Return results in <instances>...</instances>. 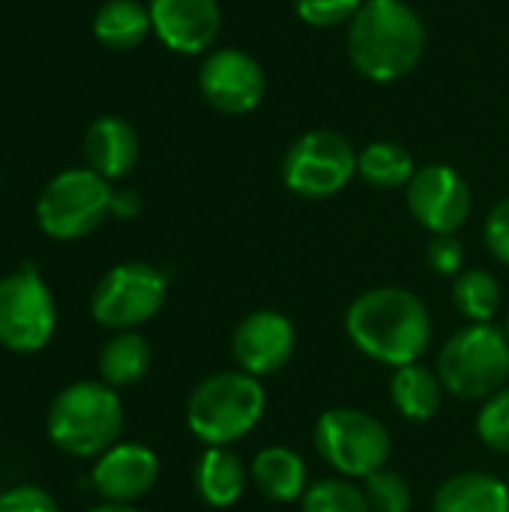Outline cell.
I'll return each mask as SVG.
<instances>
[{
    "label": "cell",
    "mask_w": 509,
    "mask_h": 512,
    "mask_svg": "<svg viewBox=\"0 0 509 512\" xmlns=\"http://www.w3.org/2000/svg\"><path fill=\"white\" fill-rule=\"evenodd\" d=\"M345 330L357 351L393 369L420 363L432 342V318L426 303L414 291L396 285L360 294L348 306Z\"/></svg>",
    "instance_id": "cell-1"
},
{
    "label": "cell",
    "mask_w": 509,
    "mask_h": 512,
    "mask_svg": "<svg viewBox=\"0 0 509 512\" xmlns=\"http://www.w3.org/2000/svg\"><path fill=\"white\" fill-rule=\"evenodd\" d=\"M426 51V24L405 0H363L348 21V57L369 81L405 78Z\"/></svg>",
    "instance_id": "cell-2"
},
{
    "label": "cell",
    "mask_w": 509,
    "mask_h": 512,
    "mask_svg": "<svg viewBox=\"0 0 509 512\" xmlns=\"http://www.w3.org/2000/svg\"><path fill=\"white\" fill-rule=\"evenodd\" d=\"M123 402L105 381H78L60 390L48 408V438L57 450L90 459L117 444Z\"/></svg>",
    "instance_id": "cell-3"
},
{
    "label": "cell",
    "mask_w": 509,
    "mask_h": 512,
    "mask_svg": "<svg viewBox=\"0 0 509 512\" xmlns=\"http://www.w3.org/2000/svg\"><path fill=\"white\" fill-rule=\"evenodd\" d=\"M267 393L261 381L243 369L204 378L186 405L189 432L207 447H228L246 438L264 417Z\"/></svg>",
    "instance_id": "cell-4"
},
{
    "label": "cell",
    "mask_w": 509,
    "mask_h": 512,
    "mask_svg": "<svg viewBox=\"0 0 509 512\" xmlns=\"http://www.w3.org/2000/svg\"><path fill=\"white\" fill-rule=\"evenodd\" d=\"M447 393L486 402L509 381V339L492 324H468L444 342L435 366Z\"/></svg>",
    "instance_id": "cell-5"
},
{
    "label": "cell",
    "mask_w": 509,
    "mask_h": 512,
    "mask_svg": "<svg viewBox=\"0 0 509 512\" xmlns=\"http://www.w3.org/2000/svg\"><path fill=\"white\" fill-rule=\"evenodd\" d=\"M318 456L345 477H369L387 468L390 432L387 426L360 408H330L315 423Z\"/></svg>",
    "instance_id": "cell-6"
},
{
    "label": "cell",
    "mask_w": 509,
    "mask_h": 512,
    "mask_svg": "<svg viewBox=\"0 0 509 512\" xmlns=\"http://www.w3.org/2000/svg\"><path fill=\"white\" fill-rule=\"evenodd\" d=\"M111 186L93 168H72L57 174L39 195V228L54 240H78L102 225L111 213Z\"/></svg>",
    "instance_id": "cell-7"
},
{
    "label": "cell",
    "mask_w": 509,
    "mask_h": 512,
    "mask_svg": "<svg viewBox=\"0 0 509 512\" xmlns=\"http://www.w3.org/2000/svg\"><path fill=\"white\" fill-rule=\"evenodd\" d=\"M57 330V306L42 276L24 264L0 279V345L15 354L42 351Z\"/></svg>",
    "instance_id": "cell-8"
},
{
    "label": "cell",
    "mask_w": 509,
    "mask_h": 512,
    "mask_svg": "<svg viewBox=\"0 0 509 512\" xmlns=\"http://www.w3.org/2000/svg\"><path fill=\"white\" fill-rule=\"evenodd\" d=\"M357 174V150L351 141L330 129L300 135L282 162V180L294 195L330 198Z\"/></svg>",
    "instance_id": "cell-9"
},
{
    "label": "cell",
    "mask_w": 509,
    "mask_h": 512,
    "mask_svg": "<svg viewBox=\"0 0 509 512\" xmlns=\"http://www.w3.org/2000/svg\"><path fill=\"white\" fill-rule=\"evenodd\" d=\"M165 276L141 261L111 267L90 297L93 321L108 330H135L147 324L165 303Z\"/></svg>",
    "instance_id": "cell-10"
},
{
    "label": "cell",
    "mask_w": 509,
    "mask_h": 512,
    "mask_svg": "<svg viewBox=\"0 0 509 512\" xmlns=\"http://www.w3.org/2000/svg\"><path fill=\"white\" fill-rule=\"evenodd\" d=\"M408 207L432 234H456L471 216V189L450 165H423L408 183Z\"/></svg>",
    "instance_id": "cell-11"
},
{
    "label": "cell",
    "mask_w": 509,
    "mask_h": 512,
    "mask_svg": "<svg viewBox=\"0 0 509 512\" xmlns=\"http://www.w3.org/2000/svg\"><path fill=\"white\" fill-rule=\"evenodd\" d=\"M198 87L204 99L222 114H249L261 105L267 78L255 57L237 48L213 51L198 72Z\"/></svg>",
    "instance_id": "cell-12"
},
{
    "label": "cell",
    "mask_w": 509,
    "mask_h": 512,
    "mask_svg": "<svg viewBox=\"0 0 509 512\" xmlns=\"http://www.w3.org/2000/svg\"><path fill=\"white\" fill-rule=\"evenodd\" d=\"M294 345H297L294 324L282 312H273V309L246 315L237 324L234 339H231L237 366L255 378L279 372L291 360Z\"/></svg>",
    "instance_id": "cell-13"
},
{
    "label": "cell",
    "mask_w": 509,
    "mask_h": 512,
    "mask_svg": "<svg viewBox=\"0 0 509 512\" xmlns=\"http://www.w3.org/2000/svg\"><path fill=\"white\" fill-rule=\"evenodd\" d=\"M150 21L162 45L180 54L207 51L222 27L219 0H150Z\"/></svg>",
    "instance_id": "cell-14"
},
{
    "label": "cell",
    "mask_w": 509,
    "mask_h": 512,
    "mask_svg": "<svg viewBox=\"0 0 509 512\" xmlns=\"http://www.w3.org/2000/svg\"><path fill=\"white\" fill-rule=\"evenodd\" d=\"M159 477V459L144 444H114L93 465V489L108 504H132L144 498Z\"/></svg>",
    "instance_id": "cell-15"
},
{
    "label": "cell",
    "mask_w": 509,
    "mask_h": 512,
    "mask_svg": "<svg viewBox=\"0 0 509 512\" xmlns=\"http://www.w3.org/2000/svg\"><path fill=\"white\" fill-rule=\"evenodd\" d=\"M84 156L96 174L120 180L138 162V132L123 117H99L84 135Z\"/></svg>",
    "instance_id": "cell-16"
},
{
    "label": "cell",
    "mask_w": 509,
    "mask_h": 512,
    "mask_svg": "<svg viewBox=\"0 0 509 512\" xmlns=\"http://www.w3.org/2000/svg\"><path fill=\"white\" fill-rule=\"evenodd\" d=\"M432 512H509V486L495 474L462 471L438 489Z\"/></svg>",
    "instance_id": "cell-17"
},
{
    "label": "cell",
    "mask_w": 509,
    "mask_h": 512,
    "mask_svg": "<svg viewBox=\"0 0 509 512\" xmlns=\"http://www.w3.org/2000/svg\"><path fill=\"white\" fill-rule=\"evenodd\" d=\"M252 483L255 489L276 501V504H288L306 495L309 489V474H306V462L288 450V447H267L255 456L252 462Z\"/></svg>",
    "instance_id": "cell-18"
},
{
    "label": "cell",
    "mask_w": 509,
    "mask_h": 512,
    "mask_svg": "<svg viewBox=\"0 0 509 512\" xmlns=\"http://www.w3.org/2000/svg\"><path fill=\"white\" fill-rule=\"evenodd\" d=\"M195 489L201 501L216 510L234 507L246 489V468L240 456L228 447H207L195 468Z\"/></svg>",
    "instance_id": "cell-19"
},
{
    "label": "cell",
    "mask_w": 509,
    "mask_h": 512,
    "mask_svg": "<svg viewBox=\"0 0 509 512\" xmlns=\"http://www.w3.org/2000/svg\"><path fill=\"white\" fill-rule=\"evenodd\" d=\"M444 393L447 390H444L438 372L423 366V363L399 366L393 381H390V399H393L396 411L414 423L432 420L444 402Z\"/></svg>",
    "instance_id": "cell-20"
},
{
    "label": "cell",
    "mask_w": 509,
    "mask_h": 512,
    "mask_svg": "<svg viewBox=\"0 0 509 512\" xmlns=\"http://www.w3.org/2000/svg\"><path fill=\"white\" fill-rule=\"evenodd\" d=\"M153 30L150 9L138 0H108L99 6L93 18V33L105 48L129 51L144 42V36Z\"/></svg>",
    "instance_id": "cell-21"
},
{
    "label": "cell",
    "mask_w": 509,
    "mask_h": 512,
    "mask_svg": "<svg viewBox=\"0 0 509 512\" xmlns=\"http://www.w3.org/2000/svg\"><path fill=\"white\" fill-rule=\"evenodd\" d=\"M150 345L135 330H123L105 342L99 354V375L108 387H132L150 369Z\"/></svg>",
    "instance_id": "cell-22"
},
{
    "label": "cell",
    "mask_w": 509,
    "mask_h": 512,
    "mask_svg": "<svg viewBox=\"0 0 509 512\" xmlns=\"http://www.w3.org/2000/svg\"><path fill=\"white\" fill-rule=\"evenodd\" d=\"M357 174L378 189H396L408 186L417 168L408 147L396 141H372L357 153Z\"/></svg>",
    "instance_id": "cell-23"
},
{
    "label": "cell",
    "mask_w": 509,
    "mask_h": 512,
    "mask_svg": "<svg viewBox=\"0 0 509 512\" xmlns=\"http://www.w3.org/2000/svg\"><path fill=\"white\" fill-rule=\"evenodd\" d=\"M453 303L471 324H489L501 312V282L486 270H465L453 282Z\"/></svg>",
    "instance_id": "cell-24"
},
{
    "label": "cell",
    "mask_w": 509,
    "mask_h": 512,
    "mask_svg": "<svg viewBox=\"0 0 509 512\" xmlns=\"http://www.w3.org/2000/svg\"><path fill=\"white\" fill-rule=\"evenodd\" d=\"M303 512H372V507L354 483L318 480L303 495Z\"/></svg>",
    "instance_id": "cell-25"
},
{
    "label": "cell",
    "mask_w": 509,
    "mask_h": 512,
    "mask_svg": "<svg viewBox=\"0 0 509 512\" xmlns=\"http://www.w3.org/2000/svg\"><path fill=\"white\" fill-rule=\"evenodd\" d=\"M372 512H408L411 510V486L402 474L381 468L366 477L363 489Z\"/></svg>",
    "instance_id": "cell-26"
},
{
    "label": "cell",
    "mask_w": 509,
    "mask_h": 512,
    "mask_svg": "<svg viewBox=\"0 0 509 512\" xmlns=\"http://www.w3.org/2000/svg\"><path fill=\"white\" fill-rule=\"evenodd\" d=\"M477 435L495 453H509V387L483 402L477 414Z\"/></svg>",
    "instance_id": "cell-27"
},
{
    "label": "cell",
    "mask_w": 509,
    "mask_h": 512,
    "mask_svg": "<svg viewBox=\"0 0 509 512\" xmlns=\"http://www.w3.org/2000/svg\"><path fill=\"white\" fill-rule=\"evenodd\" d=\"M363 0H294L297 15L312 27H336L357 15Z\"/></svg>",
    "instance_id": "cell-28"
},
{
    "label": "cell",
    "mask_w": 509,
    "mask_h": 512,
    "mask_svg": "<svg viewBox=\"0 0 509 512\" xmlns=\"http://www.w3.org/2000/svg\"><path fill=\"white\" fill-rule=\"evenodd\" d=\"M429 267L441 276H459L465 264V246L453 234H435L426 249Z\"/></svg>",
    "instance_id": "cell-29"
},
{
    "label": "cell",
    "mask_w": 509,
    "mask_h": 512,
    "mask_svg": "<svg viewBox=\"0 0 509 512\" xmlns=\"http://www.w3.org/2000/svg\"><path fill=\"white\" fill-rule=\"evenodd\" d=\"M0 512H60L57 501L36 486H15L0 495Z\"/></svg>",
    "instance_id": "cell-30"
},
{
    "label": "cell",
    "mask_w": 509,
    "mask_h": 512,
    "mask_svg": "<svg viewBox=\"0 0 509 512\" xmlns=\"http://www.w3.org/2000/svg\"><path fill=\"white\" fill-rule=\"evenodd\" d=\"M486 246L501 264L509 267V198L498 201L486 219Z\"/></svg>",
    "instance_id": "cell-31"
},
{
    "label": "cell",
    "mask_w": 509,
    "mask_h": 512,
    "mask_svg": "<svg viewBox=\"0 0 509 512\" xmlns=\"http://www.w3.org/2000/svg\"><path fill=\"white\" fill-rule=\"evenodd\" d=\"M111 213H114V216H120V219H132V216H138V213H141V195H138V192H132V189H120V192H114V198H111Z\"/></svg>",
    "instance_id": "cell-32"
},
{
    "label": "cell",
    "mask_w": 509,
    "mask_h": 512,
    "mask_svg": "<svg viewBox=\"0 0 509 512\" xmlns=\"http://www.w3.org/2000/svg\"><path fill=\"white\" fill-rule=\"evenodd\" d=\"M90 512H141V510H135L132 504H102V507H93Z\"/></svg>",
    "instance_id": "cell-33"
},
{
    "label": "cell",
    "mask_w": 509,
    "mask_h": 512,
    "mask_svg": "<svg viewBox=\"0 0 509 512\" xmlns=\"http://www.w3.org/2000/svg\"><path fill=\"white\" fill-rule=\"evenodd\" d=\"M507 339H509V318H507Z\"/></svg>",
    "instance_id": "cell-34"
},
{
    "label": "cell",
    "mask_w": 509,
    "mask_h": 512,
    "mask_svg": "<svg viewBox=\"0 0 509 512\" xmlns=\"http://www.w3.org/2000/svg\"><path fill=\"white\" fill-rule=\"evenodd\" d=\"M507 486H509V477H507Z\"/></svg>",
    "instance_id": "cell-35"
}]
</instances>
